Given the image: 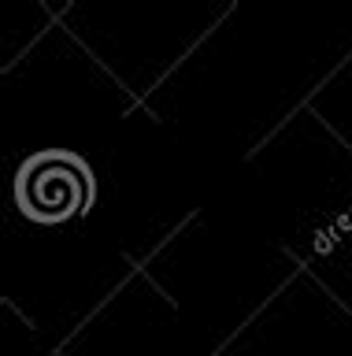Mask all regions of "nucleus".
I'll list each match as a JSON object with an SVG mask.
<instances>
[{
    "label": "nucleus",
    "instance_id": "1",
    "mask_svg": "<svg viewBox=\"0 0 352 356\" xmlns=\"http://www.w3.org/2000/svg\"><path fill=\"white\" fill-rule=\"evenodd\" d=\"M85 200V175L63 156L37 160L23 178V204L41 219H63Z\"/></svg>",
    "mask_w": 352,
    "mask_h": 356
}]
</instances>
